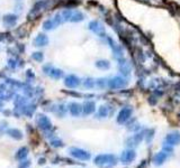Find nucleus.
<instances>
[{"label": "nucleus", "mask_w": 180, "mask_h": 168, "mask_svg": "<svg viewBox=\"0 0 180 168\" xmlns=\"http://www.w3.org/2000/svg\"><path fill=\"white\" fill-rule=\"evenodd\" d=\"M99 167H111V166H115L117 164V157L115 155L106 154V155H98L95 158V161Z\"/></svg>", "instance_id": "obj_1"}, {"label": "nucleus", "mask_w": 180, "mask_h": 168, "mask_svg": "<svg viewBox=\"0 0 180 168\" xmlns=\"http://www.w3.org/2000/svg\"><path fill=\"white\" fill-rule=\"evenodd\" d=\"M69 151L70 155L77 159H80V160H89L90 159V154L86 150L79 149V148H70Z\"/></svg>", "instance_id": "obj_2"}, {"label": "nucleus", "mask_w": 180, "mask_h": 168, "mask_svg": "<svg viewBox=\"0 0 180 168\" xmlns=\"http://www.w3.org/2000/svg\"><path fill=\"white\" fill-rule=\"evenodd\" d=\"M135 157H136V154H135V151L133 149L124 150L122 153V155H120V160H122V163L124 164H129L135 159Z\"/></svg>", "instance_id": "obj_3"}, {"label": "nucleus", "mask_w": 180, "mask_h": 168, "mask_svg": "<svg viewBox=\"0 0 180 168\" xmlns=\"http://www.w3.org/2000/svg\"><path fill=\"white\" fill-rule=\"evenodd\" d=\"M166 141L168 145L175 146L180 144V133L179 132H171L166 137Z\"/></svg>", "instance_id": "obj_4"}, {"label": "nucleus", "mask_w": 180, "mask_h": 168, "mask_svg": "<svg viewBox=\"0 0 180 168\" xmlns=\"http://www.w3.org/2000/svg\"><path fill=\"white\" fill-rule=\"evenodd\" d=\"M144 138V132H140V133H136V135L132 136L128 140H127V146L128 147H135L137 146L142 141V139Z\"/></svg>", "instance_id": "obj_5"}, {"label": "nucleus", "mask_w": 180, "mask_h": 168, "mask_svg": "<svg viewBox=\"0 0 180 168\" xmlns=\"http://www.w3.org/2000/svg\"><path fill=\"white\" fill-rule=\"evenodd\" d=\"M131 114H132V109H129V108H125V109H123V110L120 112L118 118H117L118 123H124V122H126L129 119Z\"/></svg>", "instance_id": "obj_6"}, {"label": "nucleus", "mask_w": 180, "mask_h": 168, "mask_svg": "<svg viewBox=\"0 0 180 168\" xmlns=\"http://www.w3.org/2000/svg\"><path fill=\"white\" fill-rule=\"evenodd\" d=\"M167 157H168V155H167L166 151H160V153H158V154L154 156L153 161H154L155 165H162V164L166 161Z\"/></svg>", "instance_id": "obj_7"}, {"label": "nucleus", "mask_w": 180, "mask_h": 168, "mask_svg": "<svg viewBox=\"0 0 180 168\" xmlns=\"http://www.w3.org/2000/svg\"><path fill=\"white\" fill-rule=\"evenodd\" d=\"M27 155H28V149L26 147H22V148L16 153V156H15V157H16L17 160H23L24 158L27 157Z\"/></svg>", "instance_id": "obj_8"}, {"label": "nucleus", "mask_w": 180, "mask_h": 168, "mask_svg": "<svg viewBox=\"0 0 180 168\" xmlns=\"http://www.w3.org/2000/svg\"><path fill=\"white\" fill-rule=\"evenodd\" d=\"M125 85V82H123L122 79H115L111 82V86L114 89H118V88H123Z\"/></svg>", "instance_id": "obj_9"}, {"label": "nucleus", "mask_w": 180, "mask_h": 168, "mask_svg": "<svg viewBox=\"0 0 180 168\" xmlns=\"http://www.w3.org/2000/svg\"><path fill=\"white\" fill-rule=\"evenodd\" d=\"M11 137H14L15 139H22V133L19 132L18 130H15V129H13V130H9V132H8Z\"/></svg>", "instance_id": "obj_10"}, {"label": "nucleus", "mask_w": 180, "mask_h": 168, "mask_svg": "<svg viewBox=\"0 0 180 168\" xmlns=\"http://www.w3.org/2000/svg\"><path fill=\"white\" fill-rule=\"evenodd\" d=\"M93 111V103H87V104H86L84 112H86V113H91Z\"/></svg>", "instance_id": "obj_11"}, {"label": "nucleus", "mask_w": 180, "mask_h": 168, "mask_svg": "<svg viewBox=\"0 0 180 168\" xmlns=\"http://www.w3.org/2000/svg\"><path fill=\"white\" fill-rule=\"evenodd\" d=\"M51 145L53 146V147H62V146H63V142L59 139H54L51 141Z\"/></svg>", "instance_id": "obj_12"}, {"label": "nucleus", "mask_w": 180, "mask_h": 168, "mask_svg": "<svg viewBox=\"0 0 180 168\" xmlns=\"http://www.w3.org/2000/svg\"><path fill=\"white\" fill-rule=\"evenodd\" d=\"M29 166H31V161L29 160L20 161V164H19V168H28Z\"/></svg>", "instance_id": "obj_13"}, {"label": "nucleus", "mask_w": 180, "mask_h": 168, "mask_svg": "<svg viewBox=\"0 0 180 168\" xmlns=\"http://www.w3.org/2000/svg\"><path fill=\"white\" fill-rule=\"evenodd\" d=\"M72 109H71V111H72V113H73V114H75V116H77V114H78L79 113V111H80V108H79V105L78 104H72Z\"/></svg>", "instance_id": "obj_14"}, {"label": "nucleus", "mask_w": 180, "mask_h": 168, "mask_svg": "<svg viewBox=\"0 0 180 168\" xmlns=\"http://www.w3.org/2000/svg\"><path fill=\"white\" fill-rule=\"evenodd\" d=\"M153 133H154V130H153V129H151V130L148 132V137H146V141H148V142H150V141L152 140Z\"/></svg>", "instance_id": "obj_15"}, {"label": "nucleus", "mask_w": 180, "mask_h": 168, "mask_svg": "<svg viewBox=\"0 0 180 168\" xmlns=\"http://www.w3.org/2000/svg\"><path fill=\"white\" fill-rule=\"evenodd\" d=\"M38 164H40V165H44V164H45V159L41 158L40 160H38Z\"/></svg>", "instance_id": "obj_16"}, {"label": "nucleus", "mask_w": 180, "mask_h": 168, "mask_svg": "<svg viewBox=\"0 0 180 168\" xmlns=\"http://www.w3.org/2000/svg\"><path fill=\"white\" fill-rule=\"evenodd\" d=\"M100 114H102V116H106V110H105L104 108L100 109Z\"/></svg>", "instance_id": "obj_17"}]
</instances>
